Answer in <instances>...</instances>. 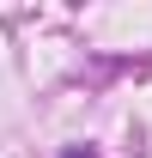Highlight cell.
I'll return each mask as SVG.
<instances>
[{"instance_id":"6da1fadb","label":"cell","mask_w":152,"mask_h":158,"mask_svg":"<svg viewBox=\"0 0 152 158\" xmlns=\"http://www.w3.org/2000/svg\"><path fill=\"white\" fill-rule=\"evenodd\" d=\"M67 158H97V152H85V146H73V152H67Z\"/></svg>"}]
</instances>
